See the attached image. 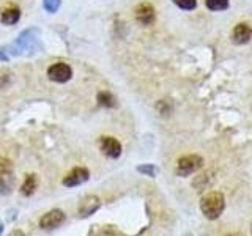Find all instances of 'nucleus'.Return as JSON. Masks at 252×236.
<instances>
[{"label":"nucleus","instance_id":"1","mask_svg":"<svg viewBox=\"0 0 252 236\" xmlns=\"http://www.w3.org/2000/svg\"><path fill=\"white\" fill-rule=\"evenodd\" d=\"M224 206H225L224 195L220 192H210L208 195H205L200 202L202 214L210 220H215L222 214Z\"/></svg>","mask_w":252,"mask_h":236},{"label":"nucleus","instance_id":"2","mask_svg":"<svg viewBox=\"0 0 252 236\" xmlns=\"http://www.w3.org/2000/svg\"><path fill=\"white\" fill-rule=\"evenodd\" d=\"M38 36H39V30L38 29L24 30L22 33L18 36V39H16V43L13 44V51L11 52L16 54V55H21V54H24V51L35 49Z\"/></svg>","mask_w":252,"mask_h":236},{"label":"nucleus","instance_id":"3","mask_svg":"<svg viewBox=\"0 0 252 236\" xmlns=\"http://www.w3.org/2000/svg\"><path fill=\"white\" fill-rule=\"evenodd\" d=\"M16 184V177H14V169L13 164L6 159L0 161V194L2 195H10Z\"/></svg>","mask_w":252,"mask_h":236},{"label":"nucleus","instance_id":"4","mask_svg":"<svg viewBox=\"0 0 252 236\" xmlns=\"http://www.w3.org/2000/svg\"><path fill=\"white\" fill-rule=\"evenodd\" d=\"M203 167V159L197 154H188L178 159L177 164V175L178 177H188L191 173L200 170Z\"/></svg>","mask_w":252,"mask_h":236},{"label":"nucleus","instance_id":"5","mask_svg":"<svg viewBox=\"0 0 252 236\" xmlns=\"http://www.w3.org/2000/svg\"><path fill=\"white\" fill-rule=\"evenodd\" d=\"M47 76H49V79L54 82L65 84L73 77V69H71V66L66 65V63L59 61V63H54L52 66H49V69H47Z\"/></svg>","mask_w":252,"mask_h":236},{"label":"nucleus","instance_id":"6","mask_svg":"<svg viewBox=\"0 0 252 236\" xmlns=\"http://www.w3.org/2000/svg\"><path fill=\"white\" fill-rule=\"evenodd\" d=\"M99 149L101 153L110 157V159H117L122 154V144L115 137H101L99 139Z\"/></svg>","mask_w":252,"mask_h":236},{"label":"nucleus","instance_id":"7","mask_svg":"<svg viewBox=\"0 0 252 236\" xmlns=\"http://www.w3.org/2000/svg\"><path fill=\"white\" fill-rule=\"evenodd\" d=\"M89 178H90L89 169H85V167H76V169L71 170L65 178H63V186H66V187L81 186V184L85 183V181H89Z\"/></svg>","mask_w":252,"mask_h":236},{"label":"nucleus","instance_id":"8","mask_svg":"<svg viewBox=\"0 0 252 236\" xmlns=\"http://www.w3.org/2000/svg\"><path fill=\"white\" fill-rule=\"evenodd\" d=\"M63 222H65V214H63V211L52 209L49 212H46V214L39 219V227H41L43 230H54V228L60 227Z\"/></svg>","mask_w":252,"mask_h":236},{"label":"nucleus","instance_id":"9","mask_svg":"<svg viewBox=\"0 0 252 236\" xmlns=\"http://www.w3.org/2000/svg\"><path fill=\"white\" fill-rule=\"evenodd\" d=\"M155 18H156L155 8L150 3H140L136 8V19L142 26H152L155 22Z\"/></svg>","mask_w":252,"mask_h":236},{"label":"nucleus","instance_id":"10","mask_svg":"<svg viewBox=\"0 0 252 236\" xmlns=\"http://www.w3.org/2000/svg\"><path fill=\"white\" fill-rule=\"evenodd\" d=\"M232 38H233V43L236 44H246L251 41L252 38V27L246 22H240L236 24V27L232 31Z\"/></svg>","mask_w":252,"mask_h":236},{"label":"nucleus","instance_id":"11","mask_svg":"<svg viewBox=\"0 0 252 236\" xmlns=\"http://www.w3.org/2000/svg\"><path fill=\"white\" fill-rule=\"evenodd\" d=\"M99 206H101V202L98 197L89 195V197H85L81 203V206H79V214H81V217H89L94 214V212L99 209Z\"/></svg>","mask_w":252,"mask_h":236},{"label":"nucleus","instance_id":"12","mask_svg":"<svg viewBox=\"0 0 252 236\" xmlns=\"http://www.w3.org/2000/svg\"><path fill=\"white\" fill-rule=\"evenodd\" d=\"M21 19V10L16 5H10V6H5L2 13H0V21L5 26H13Z\"/></svg>","mask_w":252,"mask_h":236},{"label":"nucleus","instance_id":"13","mask_svg":"<svg viewBox=\"0 0 252 236\" xmlns=\"http://www.w3.org/2000/svg\"><path fill=\"white\" fill-rule=\"evenodd\" d=\"M36 186H38L36 175H33V173H29V175L26 177V179H24L22 186H21V194H22L24 197L33 195V192L36 191Z\"/></svg>","mask_w":252,"mask_h":236},{"label":"nucleus","instance_id":"14","mask_svg":"<svg viewBox=\"0 0 252 236\" xmlns=\"http://www.w3.org/2000/svg\"><path fill=\"white\" fill-rule=\"evenodd\" d=\"M98 104L102 107H107V109H114V107H117V98L109 91H99L98 93Z\"/></svg>","mask_w":252,"mask_h":236},{"label":"nucleus","instance_id":"15","mask_svg":"<svg viewBox=\"0 0 252 236\" xmlns=\"http://www.w3.org/2000/svg\"><path fill=\"white\" fill-rule=\"evenodd\" d=\"M205 3L211 11H222L228 8V0H205Z\"/></svg>","mask_w":252,"mask_h":236},{"label":"nucleus","instance_id":"16","mask_svg":"<svg viewBox=\"0 0 252 236\" xmlns=\"http://www.w3.org/2000/svg\"><path fill=\"white\" fill-rule=\"evenodd\" d=\"M137 172L142 173V175H147V177H152L155 178L158 175V167L153 164H144V165H139Z\"/></svg>","mask_w":252,"mask_h":236},{"label":"nucleus","instance_id":"17","mask_svg":"<svg viewBox=\"0 0 252 236\" xmlns=\"http://www.w3.org/2000/svg\"><path fill=\"white\" fill-rule=\"evenodd\" d=\"M60 5H62V0H43L44 10L49 13H55L60 8Z\"/></svg>","mask_w":252,"mask_h":236},{"label":"nucleus","instance_id":"18","mask_svg":"<svg viewBox=\"0 0 252 236\" xmlns=\"http://www.w3.org/2000/svg\"><path fill=\"white\" fill-rule=\"evenodd\" d=\"M173 3L180 6L181 10H194L197 6V0H173Z\"/></svg>","mask_w":252,"mask_h":236},{"label":"nucleus","instance_id":"19","mask_svg":"<svg viewBox=\"0 0 252 236\" xmlns=\"http://www.w3.org/2000/svg\"><path fill=\"white\" fill-rule=\"evenodd\" d=\"M170 106H169V102L167 101H159L158 102V110L161 112V115H169V112H170Z\"/></svg>","mask_w":252,"mask_h":236},{"label":"nucleus","instance_id":"20","mask_svg":"<svg viewBox=\"0 0 252 236\" xmlns=\"http://www.w3.org/2000/svg\"><path fill=\"white\" fill-rule=\"evenodd\" d=\"M8 59H10V54H8L3 47H0V61H8Z\"/></svg>","mask_w":252,"mask_h":236},{"label":"nucleus","instance_id":"21","mask_svg":"<svg viewBox=\"0 0 252 236\" xmlns=\"http://www.w3.org/2000/svg\"><path fill=\"white\" fill-rule=\"evenodd\" d=\"M98 236H117L112 230H109V228H104V230H101L98 233Z\"/></svg>","mask_w":252,"mask_h":236},{"label":"nucleus","instance_id":"22","mask_svg":"<svg viewBox=\"0 0 252 236\" xmlns=\"http://www.w3.org/2000/svg\"><path fill=\"white\" fill-rule=\"evenodd\" d=\"M10 236H26V235H24V232H21V230H13L10 233Z\"/></svg>","mask_w":252,"mask_h":236},{"label":"nucleus","instance_id":"23","mask_svg":"<svg viewBox=\"0 0 252 236\" xmlns=\"http://www.w3.org/2000/svg\"><path fill=\"white\" fill-rule=\"evenodd\" d=\"M3 233V224H2V220H0V236H2Z\"/></svg>","mask_w":252,"mask_h":236},{"label":"nucleus","instance_id":"24","mask_svg":"<svg viewBox=\"0 0 252 236\" xmlns=\"http://www.w3.org/2000/svg\"><path fill=\"white\" fill-rule=\"evenodd\" d=\"M228 236H241V235H228Z\"/></svg>","mask_w":252,"mask_h":236},{"label":"nucleus","instance_id":"25","mask_svg":"<svg viewBox=\"0 0 252 236\" xmlns=\"http://www.w3.org/2000/svg\"><path fill=\"white\" fill-rule=\"evenodd\" d=\"M251 230H252V228H251Z\"/></svg>","mask_w":252,"mask_h":236}]
</instances>
